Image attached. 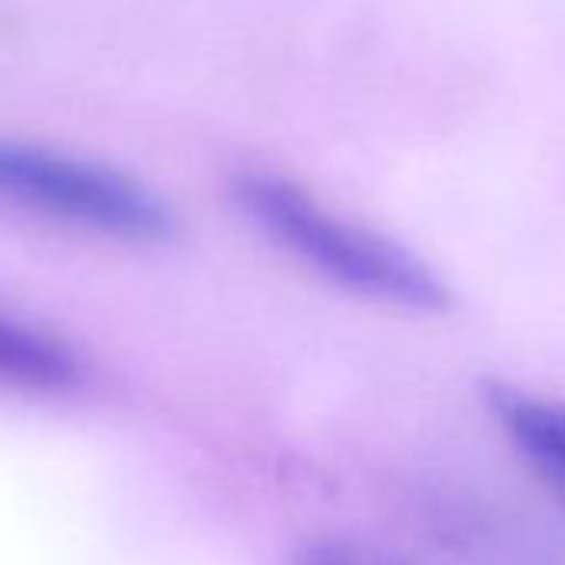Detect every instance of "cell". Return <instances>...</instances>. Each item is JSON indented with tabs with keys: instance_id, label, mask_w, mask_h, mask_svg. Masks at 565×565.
Returning <instances> with one entry per match:
<instances>
[{
	"instance_id": "cell-1",
	"label": "cell",
	"mask_w": 565,
	"mask_h": 565,
	"mask_svg": "<svg viewBox=\"0 0 565 565\" xmlns=\"http://www.w3.org/2000/svg\"><path fill=\"white\" fill-rule=\"evenodd\" d=\"M233 200L269 239L290 249L340 287L406 310H443L446 282L399 243L350 223L276 173H239Z\"/></svg>"
},
{
	"instance_id": "cell-2",
	"label": "cell",
	"mask_w": 565,
	"mask_h": 565,
	"mask_svg": "<svg viewBox=\"0 0 565 565\" xmlns=\"http://www.w3.org/2000/svg\"><path fill=\"white\" fill-rule=\"evenodd\" d=\"M0 203L124 243H160L173 233L170 206L140 180L24 140H0Z\"/></svg>"
},
{
	"instance_id": "cell-3",
	"label": "cell",
	"mask_w": 565,
	"mask_h": 565,
	"mask_svg": "<svg viewBox=\"0 0 565 565\" xmlns=\"http://www.w3.org/2000/svg\"><path fill=\"white\" fill-rule=\"evenodd\" d=\"M489 409L522 459L565 502V403L515 386H489Z\"/></svg>"
},
{
	"instance_id": "cell-4",
	"label": "cell",
	"mask_w": 565,
	"mask_h": 565,
	"mask_svg": "<svg viewBox=\"0 0 565 565\" xmlns=\"http://www.w3.org/2000/svg\"><path fill=\"white\" fill-rule=\"evenodd\" d=\"M77 356L51 333L0 313V386L24 393H57L77 383Z\"/></svg>"
},
{
	"instance_id": "cell-5",
	"label": "cell",
	"mask_w": 565,
	"mask_h": 565,
	"mask_svg": "<svg viewBox=\"0 0 565 565\" xmlns=\"http://www.w3.org/2000/svg\"><path fill=\"white\" fill-rule=\"evenodd\" d=\"M294 565H406L403 558H396L393 552L363 542V539H347V535H333V539H317L310 542Z\"/></svg>"
}]
</instances>
